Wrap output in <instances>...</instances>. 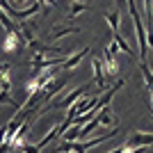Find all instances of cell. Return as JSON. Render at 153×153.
<instances>
[{
	"label": "cell",
	"mask_w": 153,
	"mask_h": 153,
	"mask_svg": "<svg viewBox=\"0 0 153 153\" xmlns=\"http://www.w3.org/2000/svg\"><path fill=\"white\" fill-rule=\"evenodd\" d=\"M91 71H94V82L101 91H105L110 87L108 85V76H105V69H103V62L98 57H91Z\"/></svg>",
	"instance_id": "cell-2"
},
{
	"label": "cell",
	"mask_w": 153,
	"mask_h": 153,
	"mask_svg": "<svg viewBox=\"0 0 153 153\" xmlns=\"http://www.w3.org/2000/svg\"><path fill=\"white\" fill-rule=\"evenodd\" d=\"M2 103H9L12 108H21L19 103H16V101L12 98V96H9V91H0V105H2Z\"/></svg>",
	"instance_id": "cell-13"
},
{
	"label": "cell",
	"mask_w": 153,
	"mask_h": 153,
	"mask_svg": "<svg viewBox=\"0 0 153 153\" xmlns=\"http://www.w3.org/2000/svg\"><path fill=\"white\" fill-rule=\"evenodd\" d=\"M96 119H98V123H101L103 128H112V126H117V117L112 114V108H110V103L105 105V108L96 114Z\"/></svg>",
	"instance_id": "cell-3"
},
{
	"label": "cell",
	"mask_w": 153,
	"mask_h": 153,
	"mask_svg": "<svg viewBox=\"0 0 153 153\" xmlns=\"http://www.w3.org/2000/svg\"><path fill=\"white\" fill-rule=\"evenodd\" d=\"M87 55H89V48L85 46L82 51H78L76 55H71V57H66V62H64L62 66H59V69H64V71H71V69H76L78 64L82 62V57H87Z\"/></svg>",
	"instance_id": "cell-4"
},
{
	"label": "cell",
	"mask_w": 153,
	"mask_h": 153,
	"mask_svg": "<svg viewBox=\"0 0 153 153\" xmlns=\"http://www.w3.org/2000/svg\"><path fill=\"white\" fill-rule=\"evenodd\" d=\"M69 34H78V27L69 25V27H55V30L48 34V41H57L62 37H69Z\"/></svg>",
	"instance_id": "cell-7"
},
{
	"label": "cell",
	"mask_w": 153,
	"mask_h": 153,
	"mask_svg": "<svg viewBox=\"0 0 153 153\" xmlns=\"http://www.w3.org/2000/svg\"><path fill=\"white\" fill-rule=\"evenodd\" d=\"M119 12H105V21H108V25L112 27V32H119Z\"/></svg>",
	"instance_id": "cell-11"
},
{
	"label": "cell",
	"mask_w": 153,
	"mask_h": 153,
	"mask_svg": "<svg viewBox=\"0 0 153 153\" xmlns=\"http://www.w3.org/2000/svg\"><path fill=\"white\" fill-rule=\"evenodd\" d=\"M114 44L119 46V51H121V53H126V55H130V57H133V48H130V44H128V41L119 34V32H114Z\"/></svg>",
	"instance_id": "cell-10"
},
{
	"label": "cell",
	"mask_w": 153,
	"mask_h": 153,
	"mask_svg": "<svg viewBox=\"0 0 153 153\" xmlns=\"http://www.w3.org/2000/svg\"><path fill=\"white\" fill-rule=\"evenodd\" d=\"M9 151H12V144H9V142H2V149H0V153H9Z\"/></svg>",
	"instance_id": "cell-17"
},
{
	"label": "cell",
	"mask_w": 153,
	"mask_h": 153,
	"mask_svg": "<svg viewBox=\"0 0 153 153\" xmlns=\"http://www.w3.org/2000/svg\"><path fill=\"white\" fill-rule=\"evenodd\" d=\"M117 2H119V5H121V2H126V0H117Z\"/></svg>",
	"instance_id": "cell-20"
},
{
	"label": "cell",
	"mask_w": 153,
	"mask_h": 153,
	"mask_svg": "<svg viewBox=\"0 0 153 153\" xmlns=\"http://www.w3.org/2000/svg\"><path fill=\"white\" fill-rule=\"evenodd\" d=\"M57 135H62V130H59V123H53V126H51V130H48V133H46L44 137H41V140L37 142V149L41 151L44 146H48V144H51V142L55 140Z\"/></svg>",
	"instance_id": "cell-6"
},
{
	"label": "cell",
	"mask_w": 153,
	"mask_h": 153,
	"mask_svg": "<svg viewBox=\"0 0 153 153\" xmlns=\"http://www.w3.org/2000/svg\"><path fill=\"white\" fill-rule=\"evenodd\" d=\"M73 2H85V0H73Z\"/></svg>",
	"instance_id": "cell-21"
},
{
	"label": "cell",
	"mask_w": 153,
	"mask_h": 153,
	"mask_svg": "<svg viewBox=\"0 0 153 153\" xmlns=\"http://www.w3.org/2000/svg\"><path fill=\"white\" fill-rule=\"evenodd\" d=\"M5 140H7V126H2L0 128V144H2Z\"/></svg>",
	"instance_id": "cell-18"
},
{
	"label": "cell",
	"mask_w": 153,
	"mask_h": 153,
	"mask_svg": "<svg viewBox=\"0 0 153 153\" xmlns=\"http://www.w3.org/2000/svg\"><path fill=\"white\" fill-rule=\"evenodd\" d=\"M59 0H39V5L41 7H51V5H57Z\"/></svg>",
	"instance_id": "cell-16"
},
{
	"label": "cell",
	"mask_w": 153,
	"mask_h": 153,
	"mask_svg": "<svg viewBox=\"0 0 153 153\" xmlns=\"http://www.w3.org/2000/svg\"><path fill=\"white\" fill-rule=\"evenodd\" d=\"M19 151H21V153H41V151L37 149V144H30V142H23V144L19 146Z\"/></svg>",
	"instance_id": "cell-14"
},
{
	"label": "cell",
	"mask_w": 153,
	"mask_h": 153,
	"mask_svg": "<svg viewBox=\"0 0 153 153\" xmlns=\"http://www.w3.org/2000/svg\"><path fill=\"white\" fill-rule=\"evenodd\" d=\"M62 137H64V142H76L78 137H80V126H76V123H71L66 130L62 133Z\"/></svg>",
	"instance_id": "cell-9"
},
{
	"label": "cell",
	"mask_w": 153,
	"mask_h": 153,
	"mask_svg": "<svg viewBox=\"0 0 153 153\" xmlns=\"http://www.w3.org/2000/svg\"><path fill=\"white\" fill-rule=\"evenodd\" d=\"M14 2H19V5H21L19 9H25V7H30L32 2H34V0H14Z\"/></svg>",
	"instance_id": "cell-15"
},
{
	"label": "cell",
	"mask_w": 153,
	"mask_h": 153,
	"mask_svg": "<svg viewBox=\"0 0 153 153\" xmlns=\"http://www.w3.org/2000/svg\"><path fill=\"white\" fill-rule=\"evenodd\" d=\"M101 62H103V69H105V76L114 78L117 76V55H112V53L105 48V57H103Z\"/></svg>",
	"instance_id": "cell-5"
},
{
	"label": "cell",
	"mask_w": 153,
	"mask_h": 153,
	"mask_svg": "<svg viewBox=\"0 0 153 153\" xmlns=\"http://www.w3.org/2000/svg\"><path fill=\"white\" fill-rule=\"evenodd\" d=\"M126 149H137V146H153V133H133L126 137Z\"/></svg>",
	"instance_id": "cell-1"
},
{
	"label": "cell",
	"mask_w": 153,
	"mask_h": 153,
	"mask_svg": "<svg viewBox=\"0 0 153 153\" xmlns=\"http://www.w3.org/2000/svg\"><path fill=\"white\" fill-rule=\"evenodd\" d=\"M16 48H21L19 39H16V34H7L5 41H2V53H14Z\"/></svg>",
	"instance_id": "cell-8"
},
{
	"label": "cell",
	"mask_w": 153,
	"mask_h": 153,
	"mask_svg": "<svg viewBox=\"0 0 153 153\" xmlns=\"http://www.w3.org/2000/svg\"><path fill=\"white\" fill-rule=\"evenodd\" d=\"M149 96H151V110H153V87H149ZM153 114V112H151Z\"/></svg>",
	"instance_id": "cell-19"
},
{
	"label": "cell",
	"mask_w": 153,
	"mask_h": 153,
	"mask_svg": "<svg viewBox=\"0 0 153 153\" xmlns=\"http://www.w3.org/2000/svg\"><path fill=\"white\" fill-rule=\"evenodd\" d=\"M87 9H89V5H87V2H73V5H71V12H69V16H71V19H76L78 14L87 12Z\"/></svg>",
	"instance_id": "cell-12"
}]
</instances>
